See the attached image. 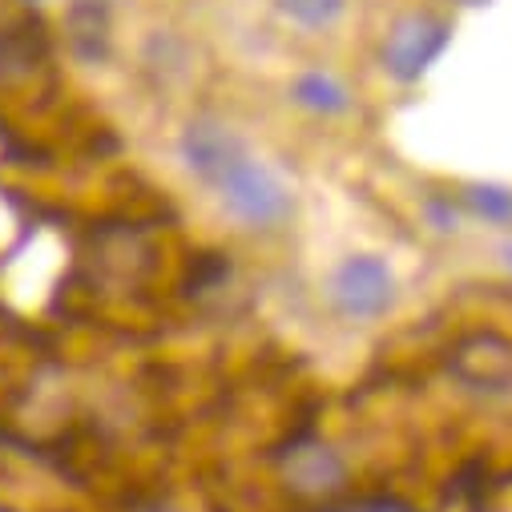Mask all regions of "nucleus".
<instances>
[{
	"label": "nucleus",
	"mask_w": 512,
	"mask_h": 512,
	"mask_svg": "<svg viewBox=\"0 0 512 512\" xmlns=\"http://www.w3.org/2000/svg\"><path fill=\"white\" fill-rule=\"evenodd\" d=\"M214 190H218L222 206L234 218H242L246 226H279L295 206L287 182L254 154H246Z\"/></svg>",
	"instance_id": "obj_1"
},
{
	"label": "nucleus",
	"mask_w": 512,
	"mask_h": 512,
	"mask_svg": "<svg viewBox=\"0 0 512 512\" xmlns=\"http://www.w3.org/2000/svg\"><path fill=\"white\" fill-rule=\"evenodd\" d=\"M331 303L343 319H379L396 303V275L379 254H351L331 275Z\"/></svg>",
	"instance_id": "obj_2"
},
{
	"label": "nucleus",
	"mask_w": 512,
	"mask_h": 512,
	"mask_svg": "<svg viewBox=\"0 0 512 512\" xmlns=\"http://www.w3.org/2000/svg\"><path fill=\"white\" fill-rule=\"evenodd\" d=\"M448 41H452V29L440 17L408 13L392 25L388 41H383V69H388L396 81H420L440 61Z\"/></svg>",
	"instance_id": "obj_3"
},
{
	"label": "nucleus",
	"mask_w": 512,
	"mask_h": 512,
	"mask_svg": "<svg viewBox=\"0 0 512 512\" xmlns=\"http://www.w3.org/2000/svg\"><path fill=\"white\" fill-rule=\"evenodd\" d=\"M178 154H182L186 170H190L198 182H206V186L214 190L250 150H246V142L230 130V125H222V121H214V117H198V121H190L186 130H182Z\"/></svg>",
	"instance_id": "obj_4"
},
{
	"label": "nucleus",
	"mask_w": 512,
	"mask_h": 512,
	"mask_svg": "<svg viewBox=\"0 0 512 512\" xmlns=\"http://www.w3.org/2000/svg\"><path fill=\"white\" fill-rule=\"evenodd\" d=\"M287 472H291V484L299 492H335L343 484V460L323 444L295 448Z\"/></svg>",
	"instance_id": "obj_5"
},
{
	"label": "nucleus",
	"mask_w": 512,
	"mask_h": 512,
	"mask_svg": "<svg viewBox=\"0 0 512 512\" xmlns=\"http://www.w3.org/2000/svg\"><path fill=\"white\" fill-rule=\"evenodd\" d=\"M291 97H295V105H303V109H311V113H323V117H339V113L351 109V93H347V85L335 81V77L323 73V69H307V73H299L295 85H291Z\"/></svg>",
	"instance_id": "obj_6"
},
{
	"label": "nucleus",
	"mask_w": 512,
	"mask_h": 512,
	"mask_svg": "<svg viewBox=\"0 0 512 512\" xmlns=\"http://www.w3.org/2000/svg\"><path fill=\"white\" fill-rule=\"evenodd\" d=\"M69 29H73V49L85 61H101L109 53V9L105 0H77L69 13Z\"/></svg>",
	"instance_id": "obj_7"
},
{
	"label": "nucleus",
	"mask_w": 512,
	"mask_h": 512,
	"mask_svg": "<svg viewBox=\"0 0 512 512\" xmlns=\"http://www.w3.org/2000/svg\"><path fill=\"white\" fill-rule=\"evenodd\" d=\"M279 13L303 29H331L343 21L347 0H275Z\"/></svg>",
	"instance_id": "obj_8"
},
{
	"label": "nucleus",
	"mask_w": 512,
	"mask_h": 512,
	"mask_svg": "<svg viewBox=\"0 0 512 512\" xmlns=\"http://www.w3.org/2000/svg\"><path fill=\"white\" fill-rule=\"evenodd\" d=\"M468 210L484 222H496V226H508L512 222V190L508 186H496V182H484V186H468Z\"/></svg>",
	"instance_id": "obj_9"
},
{
	"label": "nucleus",
	"mask_w": 512,
	"mask_h": 512,
	"mask_svg": "<svg viewBox=\"0 0 512 512\" xmlns=\"http://www.w3.org/2000/svg\"><path fill=\"white\" fill-rule=\"evenodd\" d=\"M428 218H432L436 230H456V222H460V214H456V206L448 198H432L428 202Z\"/></svg>",
	"instance_id": "obj_10"
},
{
	"label": "nucleus",
	"mask_w": 512,
	"mask_h": 512,
	"mask_svg": "<svg viewBox=\"0 0 512 512\" xmlns=\"http://www.w3.org/2000/svg\"><path fill=\"white\" fill-rule=\"evenodd\" d=\"M464 5H484V0H464Z\"/></svg>",
	"instance_id": "obj_11"
}]
</instances>
